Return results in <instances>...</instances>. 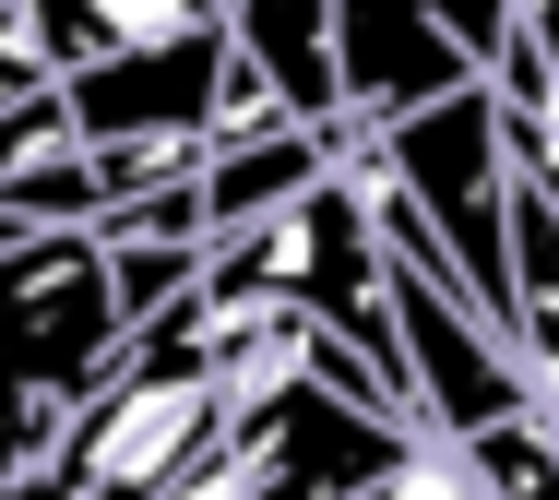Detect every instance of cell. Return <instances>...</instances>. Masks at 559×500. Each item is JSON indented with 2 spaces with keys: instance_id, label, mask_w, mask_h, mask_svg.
<instances>
[{
  "instance_id": "cell-3",
  "label": "cell",
  "mask_w": 559,
  "mask_h": 500,
  "mask_svg": "<svg viewBox=\"0 0 559 500\" xmlns=\"http://www.w3.org/2000/svg\"><path fill=\"white\" fill-rule=\"evenodd\" d=\"M238 417V370L203 310V286L179 310H155L131 334V358L96 381V405L72 417V500H167Z\"/></svg>"
},
{
  "instance_id": "cell-10",
  "label": "cell",
  "mask_w": 559,
  "mask_h": 500,
  "mask_svg": "<svg viewBox=\"0 0 559 500\" xmlns=\"http://www.w3.org/2000/svg\"><path fill=\"white\" fill-rule=\"evenodd\" d=\"M357 500H488V477H476V465L452 453L441 429H429V441H417V453H405V465H393L381 489H357Z\"/></svg>"
},
{
  "instance_id": "cell-8",
  "label": "cell",
  "mask_w": 559,
  "mask_h": 500,
  "mask_svg": "<svg viewBox=\"0 0 559 500\" xmlns=\"http://www.w3.org/2000/svg\"><path fill=\"white\" fill-rule=\"evenodd\" d=\"M452 453L488 477V500H559V417H548V405H524V417H488V429H464Z\"/></svg>"
},
{
  "instance_id": "cell-6",
  "label": "cell",
  "mask_w": 559,
  "mask_h": 500,
  "mask_svg": "<svg viewBox=\"0 0 559 500\" xmlns=\"http://www.w3.org/2000/svg\"><path fill=\"white\" fill-rule=\"evenodd\" d=\"M226 12L262 48V72L286 84L298 120H357L345 108V60H334V0H226Z\"/></svg>"
},
{
  "instance_id": "cell-7",
  "label": "cell",
  "mask_w": 559,
  "mask_h": 500,
  "mask_svg": "<svg viewBox=\"0 0 559 500\" xmlns=\"http://www.w3.org/2000/svg\"><path fill=\"white\" fill-rule=\"evenodd\" d=\"M36 12H48V36H60V72L119 60V48H167V36H215V24H238L226 0H36Z\"/></svg>"
},
{
  "instance_id": "cell-1",
  "label": "cell",
  "mask_w": 559,
  "mask_h": 500,
  "mask_svg": "<svg viewBox=\"0 0 559 500\" xmlns=\"http://www.w3.org/2000/svg\"><path fill=\"white\" fill-rule=\"evenodd\" d=\"M131 358L108 227H36L0 250V500H72V417Z\"/></svg>"
},
{
  "instance_id": "cell-9",
  "label": "cell",
  "mask_w": 559,
  "mask_h": 500,
  "mask_svg": "<svg viewBox=\"0 0 559 500\" xmlns=\"http://www.w3.org/2000/svg\"><path fill=\"white\" fill-rule=\"evenodd\" d=\"M36 84H72L60 72V36L36 0H0V96H36Z\"/></svg>"
},
{
  "instance_id": "cell-2",
  "label": "cell",
  "mask_w": 559,
  "mask_h": 500,
  "mask_svg": "<svg viewBox=\"0 0 559 500\" xmlns=\"http://www.w3.org/2000/svg\"><path fill=\"white\" fill-rule=\"evenodd\" d=\"M203 286H215V298H250V310H298V322L345 334L357 358H381V370L405 381L393 239H381V191H369V167H334V179H310L298 203H274V215L226 227ZM405 393H417V381H405Z\"/></svg>"
},
{
  "instance_id": "cell-5",
  "label": "cell",
  "mask_w": 559,
  "mask_h": 500,
  "mask_svg": "<svg viewBox=\"0 0 559 500\" xmlns=\"http://www.w3.org/2000/svg\"><path fill=\"white\" fill-rule=\"evenodd\" d=\"M334 60H345V108L393 120V108H429L452 84L512 72L524 0H334Z\"/></svg>"
},
{
  "instance_id": "cell-4",
  "label": "cell",
  "mask_w": 559,
  "mask_h": 500,
  "mask_svg": "<svg viewBox=\"0 0 559 500\" xmlns=\"http://www.w3.org/2000/svg\"><path fill=\"white\" fill-rule=\"evenodd\" d=\"M369 179H393L441 250L464 262V286L524 334V262H512V203H524V155H512V96H500V72L488 84H452L429 108H393V120H369Z\"/></svg>"
}]
</instances>
